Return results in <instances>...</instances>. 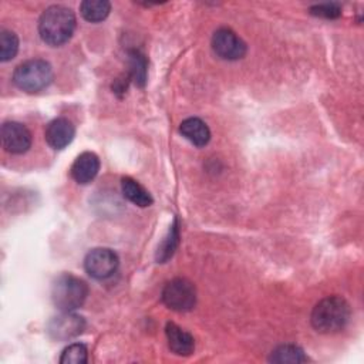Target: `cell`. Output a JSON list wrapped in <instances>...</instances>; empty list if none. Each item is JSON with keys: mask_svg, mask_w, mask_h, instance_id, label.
Segmentation results:
<instances>
[{"mask_svg": "<svg viewBox=\"0 0 364 364\" xmlns=\"http://www.w3.org/2000/svg\"><path fill=\"white\" fill-rule=\"evenodd\" d=\"M100 171V159L94 152H82L71 166V176L77 183L91 182Z\"/></svg>", "mask_w": 364, "mask_h": 364, "instance_id": "11", "label": "cell"}, {"mask_svg": "<svg viewBox=\"0 0 364 364\" xmlns=\"http://www.w3.org/2000/svg\"><path fill=\"white\" fill-rule=\"evenodd\" d=\"M18 51V38L14 31L3 28L0 31V60L9 61L14 58Z\"/></svg>", "mask_w": 364, "mask_h": 364, "instance_id": "19", "label": "cell"}, {"mask_svg": "<svg viewBox=\"0 0 364 364\" xmlns=\"http://www.w3.org/2000/svg\"><path fill=\"white\" fill-rule=\"evenodd\" d=\"M212 48L223 60H239L246 54L245 41L233 30L226 27L213 33Z\"/></svg>", "mask_w": 364, "mask_h": 364, "instance_id": "7", "label": "cell"}, {"mask_svg": "<svg viewBox=\"0 0 364 364\" xmlns=\"http://www.w3.org/2000/svg\"><path fill=\"white\" fill-rule=\"evenodd\" d=\"M46 141L53 149L65 148L75 135L73 122L64 117L53 119L46 128Z\"/></svg>", "mask_w": 364, "mask_h": 364, "instance_id": "10", "label": "cell"}, {"mask_svg": "<svg viewBox=\"0 0 364 364\" xmlns=\"http://www.w3.org/2000/svg\"><path fill=\"white\" fill-rule=\"evenodd\" d=\"M165 334L168 338V346L175 354L178 355L192 354L195 348V340L188 331H185L175 323H166Z\"/></svg>", "mask_w": 364, "mask_h": 364, "instance_id": "12", "label": "cell"}, {"mask_svg": "<svg viewBox=\"0 0 364 364\" xmlns=\"http://www.w3.org/2000/svg\"><path fill=\"white\" fill-rule=\"evenodd\" d=\"M129 67H131L129 68L131 78L134 80V82L139 87H144L146 82V70H148L145 55L138 50H131L129 51Z\"/></svg>", "mask_w": 364, "mask_h": 364, "instance_id": "18", "label": "cell"}, {"mask_svg": "<svg viewBox=\"0 0 364 364\" xmlns=\"http://www.w3.org/2000/svg\"><path fill=\"white\" fill-rule=\"evenodd\" d=\"M310 13L323 18H337L341 16V7L337 3H323L310 7Z\"/></svg>", "mask_w": 364, "mask_h": 364, "instance_id": "21", "label": "cell"}, {"mask_svg": "<svg viewBox=\"0 0 364 364\" xmlns=\"http://www.w3.org/2000/svg\"><path fill=\"white\" fill-rule=\"evenodd\" d=\"M178 243H179V222L175 218L173 223L168 230V235L164 237L162 243L156 250V260L159 263H165L173 255L175 249L178 247Z\"/></svg>", "mask_w": 364, "mask_h": 364, "instance_id": "17", "label": "cell"}, {"mask_svg": "<svg viewBox=\"0 0 364 364\" xmlns=\"http://www.w3.org/2000/svg\"><path fill=\"white\" fill-rule=\"evenodd\" d=\"M88 350L81 343L70 344L67 348H64L60 363L61 364H85L88 360Z\"/></svg>", "mask_w": 364, "mask_h": 364, "instance_id": "20", "label": "cell"}, {"mask_svg": "<svg viewBox=\"0 0 364 364\" xmlns=\"http://www.w3.org/2000/svg\"><path fill=\"white\" fill-rule=\"evenodd\" d=\"M53 81V68L46 60H27L17 65L13 73V82L26 92H38Z\"/></svg>", "mask_w": 364, "mask_h": 364, "instance_id": "4", "label": "cell"}, {"mask_svg": "<svg viewBox=\"0 0 364 364\" xmlns=\"http://www.w3.org/2000/svg\"><path fill=\"white\" fill-rule=\"evenodd\" d=\"M1 145L10 154H24L31 145V134L26 125L7 121L1 125Z\"/></svg>", "mask_w": 364, "mask_h": 364, "instance_id": "8", "label": "cell"}, {"mask_svg": "<svg viewBox=\"0 0 364 364\" xmlns=\"http://www.w3.org/2000/svg\"><path fill=\"white\" fill-rule=\"evenodd\" d=\"M307 355L304 354V351L294 344H283L279 346L276 350L272 351L269 361L272 363H304L307 361Z\"/></svg>", "mask_w": 364, "mask_h": 364, "instance_id": "16", "label": "cell"}, {"mask_svg": "<svg viewBox=\"0 0 364 364\" xmlns=\"http://www.w3.org/2000/svg\"><path fill=\"white\" fill-rule=\"evenodd\" d=\"M350 318V306L348 303L338 297L330 296L320 300L311 311V326L318 333H336L344 328Z\"/></svg>", "mask_w": 364, "mask_h": 364, "instance_id": "2", "label": "cell"}, {"mask_svg": "<svg viewBox=\"0 0 364 364\" xmlns=\"http://www.w3.org/2000/svg\"><path fill=\"white\" fill-rule=\"evenodd\" d=\"M88 294V286L80 277L64 273L51 286V300L61 311H73L82 306Z\"/></svg>", "mask_w": 364, "mask_h": 364, "instance_id": "3", "label": "cell"}, {"mask_svg": "<svg viewBox=\"0 0 364 364\" xmlns=\"http://www.w3.org/2000/svg\"><path fill=\"white\" fill-rule=\"evenodd\" d=\"M74 30L75 16L71 9L61 4H54L46 9L38 20L40 37L51 47H58L67 43Z\"/></svg>", "mask_w": 364, "mask_h": 364, "instance_id": "1", "label": "cell"}, {"mask_svg": "<svg viewBox=\"0 0 364 364\" xmlns=\"http://www.w3.org/2000/svg\"><path fill=\"white\" fill-rule=\"evenodd\" d=\"M80 11L87 21L98 23L109 14L111 4L105 0H85L80 4Z\"/></svg>", "mask_w": 364, "mask_h": 364, "instance_id": "15", "label": "cell"}, {"mask_svg": "<svg viewBox=\"0 0 364 364\" xmlns=\"http://www.w3.org/2000/svg\"><path fill=\"white\" fill-rule=\"evenodd\" d=\"M84 327H85V320L81 316L73 311H63V314L54 317L48 323L47 331L51 338L64 341L81 334Z\"/></svg>", "mask_w": 364, "mask_h": 364, "instance_id": "9", "label": "cell"}, {"mask_svg": "<svg viewBox=\"0 0 364 364\" xmlns=\"http://www.w3.org/2000/svg\"><path fill=\"white\" fill-rule=\"evenodd\" d=\"M179 131L189 142H192L196 146H205L210 139L209 127L200 118H186L181 122Z\"/></svg>", "mask_w": 364, "mask_h": 364, "instance_id": "13", "label": "cell"}, {"mask_svg": "<svg viewBox=\"0 0 364 364\" xmlns=\"http://www.w3.org/2000/svg\"><path fill=\"white\" fill-rule=\"evenodd\" d=\"M162 301L166 307L175 311H189L196 303L195 286L182 277H176L162 289Z\"/></svg>", "mask_w": 364, "mask_h": 364, "instance_id": "5", "label": "cell"}, {"mask_svg": "<svg viewBox=\"0 0 364 364\" xmlns=\"http://www.w3.org/2000/svg\"><path fill=\"white\" fill-rule=\"evenodd\" d=\"M118 256L108 247H95L90 250L84 259L85 272L94 279H107L115 273L118 267Z\"/></svg>", "mask_w": 364, "mask_h": 364, "instance_id": "6", "label": "cell"}, {"mask_svg": "<svg viewBox=\"0 0 364 364\" xmlns=\"http://www.w3.org/2000/svg\"><path fill=\"white\" fill-rule=\"evenodd\" d=\"M121 189H122V195L134 205L145 208L152 203V196L149 195V192L139 182H136L129 176L122 178Z\"/></svg>", "mask_w": 364, "mask_h": 364, "instance_id": "14", "label": "cell"}]
</instances>
